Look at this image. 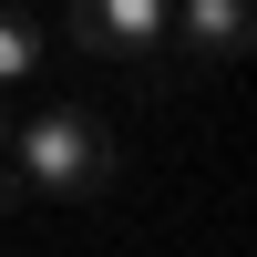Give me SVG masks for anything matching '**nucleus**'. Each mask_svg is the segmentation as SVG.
I'll list each match as a JSON object with an SVG mask.
<instances>
[{
    "mask_svg": "<svg viewBox=\"0 0 257 257\" xmlns=\"http://www.w3.org/2000/svg\"><path fill=\"white\" fill-rule=\"evenodd\" d=\"M21 206H31V175H21L11 155H0V216H21Z\"/></svg>",
    "mask_w": 257,
    "mask_h": 257,
    "instance_id": "obj_5",
    "label": "nucleus"
},
{
    "mask_svg": "<svg viewBox=\"0 0 257 257\" xmlns=\"http://www.w3.org/2000/svg\"><path fill=\"white\" fill-rule=\"evenodd\" d=\"M165 11L175 0H72V41L103 52V62H144L165 41Z\"/></svg>",
    "mask_w": 257,
    "mask_h": 257,
    "instance_id": "obj_2",
    "label": "nucleus"
},
{
    "mask_svg": "<svg viewBox=\"0 0 257 257\" xmlns=\"http://www.w3.org/2000/svg\"><path fill=\"white\" fill-rule=\"evenodd\" d=\"M165 31H175L196 62H247V41H257V0H175V11H165Z\"/></svg>",
    "mask_w": 257,
    "mask_h": 257,
    "instance_id": "obj_3",
    "label": "nucleus"
},
{
    "mask_svg": "<svg viewBox=\"0 0 257 257\" xmlns=\"http://www.w3.org/2000/svg\"><path fill=\"white\" fill-rule=\"evenodd\" d=\"M31 62H41V31H31V11H0V82H31Z\"/></svg>",
    "mask_w": 257,
    "mask_h": 257,
    "instance_id": "obj_4",
    "label": "nucleus"
},
{
    "mask_svg": "<svg viewBox=\"0 0 257 257\" xmlns=\"http://www.w3.org/2000/svg\"><path fill=\"white\" fill-rule=\"evenodd\" d=\"M11 165L31 175V196H103L113 185V123L103 113H82V103H52L41 123H21V144H11Z\"/></svg>",
    "mask_w": 257,
    "mask_h": 257,
    "instance_id": "obj_1",
    "label": "nucleus"
}]
</instances>
